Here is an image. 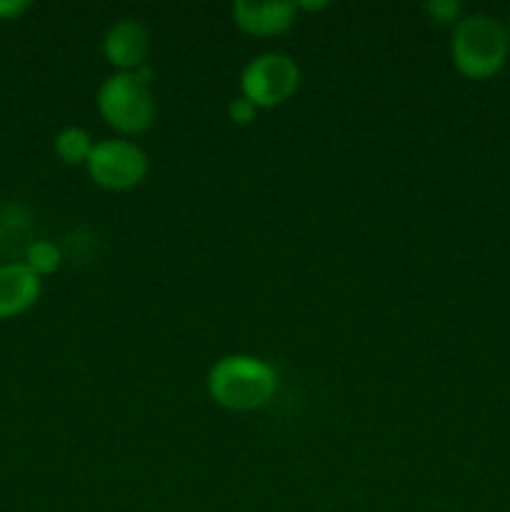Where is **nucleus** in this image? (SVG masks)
<instances>
[{"mask_svg": "<svg viewBox=\"0 0 510 512\" xmlns=\"http://www.w3.org/2000/svg\"><path fill=\"white\" fill-rule=\"evenodd\" d=\"M208 395L233 413H253L268 405L278 390V373L263 358L245 353L223 355L208 370Z\"/></svg>", "mask_w": 510, "mask_h": 512, "instance_id": "obj_1", "label": "nucleus"}, {"mask_svg": "<svg viewBox=\"0 0 510 512\" xmlns=\"http://www.w3.org/2000/svg\"><path fill=\"white\" fill-rule=\"evenodd\" d=\"M510 53L508 28L488 13H465L450 30V58L468 80H488L503 70Z\"/></svg>", "mask_w": 510, "mask_h": 512, "instance_id": "obj_2", "label": "nucleus"}, {"mask_svg": "<svg viewBox=\"0 0 510 512\" xmlns=\"http://www.w3.org/2000/svg\"><path fill=\"white\" fill-rule=\"evenodd\" d=\"M153 70L145 63L135 73H113L100 83L95 105L98 113L115 133L140 135L153 125L155 98H153Z\"/></svg>", "mask_w": 510, "mask_h": 512, "instance_id": "obj_3", "label": "nucleus"}, {"mask_svg": "<svg viewBox=\"0 0 510 512\" xmlns=\"http://www.w3.org/2000/svg\"><path fill=\"white\" fill-rule=\"evenodd\" d=\"M300 88V65L293 55L268 50L240 70V95L248 98L258 110L278 108L288 103Z\"/></svg>", "mask_w": 510, "mask_h": 512, "instance_id": "obj_4", "label": "nucleus"}, {"mask_svg": "<svg viewBox=\"0 0 510 512\" xmlns=\"http://www.w3.org/2000/svg\"><path fill=\"white\" fill-rule=\"evenodd\" d=\"M85 170L98 188L130 190L148 175V155L128 138H105L95 143Z\"/></svg>", "mask_w": 510, "mask_h": 512, "instance_id": "obj_5", "label": "nucleus"}, {"mask_svg": "<svg viewBox=\"0 0 510 512\" xmlns=\"http://www.w3.org/2000/svg\"><path fill=\"white\" fill-rule=\"evenodd\" d=\"M100 50L115 73H135L148 60L150 33L140 20L120 18L105 28Z\"/></svg>", "mask_w": 510, "mask_h": 512, "instance_id": "obj_6", "label": "nucleus"}, {"mask_svg": "<svg viewBox=\"0 0 510 512\" xmlns=\"http://www.w3.org/2000/svg\"><path fill=\"white\" fill-rule=\"evenodd\" d=\"M295 8L293 0H235L230 5V18L235 28L253 38H275L293 28Z\"/></svg>", "mask_w": 510, "mask_h": 512, "instance_id": "obj_7", "label": "nucleus"}, {"mask_svg": "<svg viewBox=\"0 0 510 512\" xmlns=\"http://www.w3.org/2000/svg\"><path fill=\"white\" fill-rule=\"evenodd\" d=\"M40 293L43 278H38L23 260L0 265V320L23 315L38 303Z\"/></svg>", "mask_w": 510, "mask_h": 512, "instance_id": "obj_8", "label": "nucleus"}, {"mask_svg": "<svg viewBox=\"0 0 510 512\" xmlns=\"http://www.w3.org/2000/svg\"><path fill=\"white\" fill-rule=\"evenodd\" d=\"M95 148L93 135L80 125H65L53 140V150L65 165H85Z\"/></svg>", "mask_w": 510, "mask_h": 512, "instance_id": "obj_9", "label": "nucleus"}, {"mask_svg": "<svg viewBox=\"0 0 510 512\" xmlns=\"http://www.w3.org/2000/svg\"><path fill=\"white\" fill-rule=\"evenodd\" d=\"M23 263L38 278H43V275L55 273L63 265V250L53 240H30L23 250Z\"/></svg>", "mask_w": 510, "mask_h": 512, "instance_id": "obj_10", "label": "nucleus"}, {"mask_svg": "<svg viewBox=\"0 0 510 512\" xmlns=\"http://www.w3.org/2000/svg\"><path fill=\"white\" fill-rule=\"evenodd\" d=\"M423 10L438 25H455L465 15V8L460 0H425Z\"/></svg>", "mask_w": 510, "mask_h": 512, "instance_id": "obj_11", "label": "nucleus"}, {"mask_svg": "<svg viewBox=\"0 0 510 512\" xmlns=\"http://www.w3.org/2000/svg\"><path fill=\"white\" fill-rule=\"evenodd\" d=\"M225 115H228V120L233 125L245 128V125L255 123V118H258V108H255L248 98H243V95H235V98H230L228 105H225Z\"/></svg>", "mask_w": 510, "mask_h": 512, "instance_id": "obj_12", "label": "nucleus"}, {"mask_svg": "<svg viewBox=\"0 0 510 512\" xmlns=\"http://www.w3.org/2000/svg\"><path fill=\"white\" fill-rule=\"evenodd\" d=\"M30 10L28 0H0V20H18Z\"/></svg>", "mask_w": 510, "mask_h": 512, "instance_id": "obj_13", "label": "nucleus"}, {"mask_svg": "<svg viewBox=\"0 0 510 512\" xmlns=\"http://www.w3.org/2000/svg\"><path fill=\"white\" fill-rule=\"evenodd\" d=\"M295 8L308 10V13H318V10L330 8V3L328 0H315V3H310V0H298V3H295Z\"/></svg>", "mask_w": 510, "mask_h": 512, "instance_id": "obj_14", "label": "nucleus"}, {"mask_svg": "<svg viewBox=\"0 0 510 512\" xmlns=\"http://www.w3.org/2000/svg\"><path fill=\"white\" fill-rule=\"evenodd\" d=\"M505 28H508V35H510V18H508V25H505Z\"/></svg>", "mask_w": 510, "mask_h": 512, "instance_id": "obj_15", "label": "nucleus"}]
</instances>
